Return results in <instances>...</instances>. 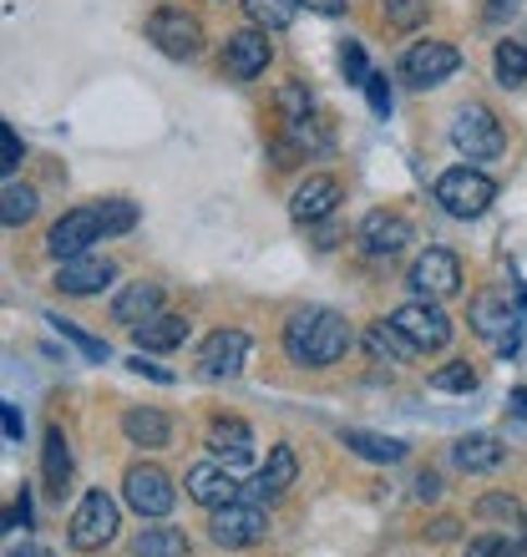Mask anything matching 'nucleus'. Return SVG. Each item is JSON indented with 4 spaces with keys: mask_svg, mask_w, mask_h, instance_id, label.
<instances>
[{
    "mask_svg": "<svg viewBox=\"0 0 527 557\" xmlns=\"http://www.w3.org/2000/svg\"><path fill=\"white\" fill-rule=\"evenodd\" d=\"M208 537L223 547V553H238V547H254L269 537V517H264L259 502H229V507H213L208 512Z\"/></svg>",
    "mask_w": 527,
    "mask_h": 557,
    "instance_id": "obj_5",
    "label": "nucleus"
},
{
    "mask_svg": "<svg viewBox=\"0 0 527 557\" xmlns=\"http://www.w3.org/2000/svg\"><path fill=\"white\" fill-rule=\"evenodd\" d=\"M360 91L370 97V112H376V117H385V112H391V82H385V72H370V82Z\"/></svg>",
    "mask_w": 527,
    "mask_h": 557,
    "instance_id": "obj_41",
    "label": "nucleus"
},
{
    "mask_svg": "<svg viewBox=\"0 0 527 557\" xmlns=\"http://www.w3.org/2000/svg\"><path fill=\"white\" fill-rule=\"evenodd\" d=\"M122 502H127L137 517H168L173 512V502H177V492H173V476L162 467H147V461H137V467H127V476H122Z\"/></svg>",
    "mask_w": 527,
    "mask_h": 557,
    "instance_id": "obj_10",
    "label": "nucleus"
},
{
    "mask_svg": "<svg viewBox=\"0 0 527 557\" xmlns=\"http://www.w3.org/2000/svg\"><path fill=\"white\" fill-rule=\"evenodd\" d=\"M208 451L219 456L223 467H244L254 456V431L244 421H234V416H223V421L208 425Z\"/></svg>",
    "mask_w": 527,
    "mask_h": 557,
    "instance_id": "obj_21",
    "label": "nucleus"
},
{
    "mask_svg": "<svg viewBox=\"0 0 527 557\" xmlns=\"http://www.w3.org/2000/svg\"><path fill=\"white\" fill-rule=\"evenodd\" d=\"M406 284L416 289V299H431V305H441V299L462 294V259H456L452 249H426L421 259L410 264Z\"/></svg>",
    "mask_w": 527,
    "mask_h": 557,
    "instance_id": "obj_12",
    "label": "nucleus"
},
{
    "mask_svg": "<svg viewBox=\"0 0 527 557\" xmlns=\"http://www.w3.org/2000/svg\"><path fill=\"white\" fill-rule=\"evenodd\" d=\"M137 557H188V537L177 528H143L137 543H132Z\"/></svg>",
    "mask_w": 527,
    "mask_h": 557,
    "instance_id": "obj_29",
    "label": "nucleus"
},
{
    "mask_svg": "<svg viewBox=\"0 0 527 557\" xmlns=\"http://www.w3.org/2000/svg\"><path fill=\"white\" fill-rule=\"evenodd\" d=\"M299 5L305 0H244V15H249V26L259 30H290L294 26V15H299Z\"/></svg>",
    "mask_w": 527,
    "mask_h": 557,
    "instance_id": "obj_27",
    "label": "nucleus"
},
{
    "mask_svg": "<svg viewBox=\"0 0 527 557\" xmlns=\"http://www.w3.org/2000/svg\"><path fill=\"white\" fill-rule=\"evenodd\" d=\"M492 72H498V87H523L527 82V46L523 41H498V51H492Z\"/></svg>",
    "mask_w": 527,
    "mask_h": 557,
    "instance_id": "obj_30",
    "label": "nucleus"
},
{
    "mask_svg": "<svg viewBox=\"0 0 527 557\" xmlns=\"http://www.w3.org/2000/svg\"><path fill=\"white\" fill-rule=\"evenodd\" d=\"M46 324H51V330H57L61 339H72L76 350L87 355V360H97V366H102V360H112V350H107V339H91L87 330H76L72 320H61V314H46Z\"/></svg>",
    "mask_w": 527,
    "mask_h": 557,
    "instance_id": "obj_33",
    "label": "nucleus"
},
{
    "mask_svg": "<svg viewBox=\"0 0 527 557\" xmlns=\"http://www.w3.org/2000/svg\"><path fill=\"white\" fill-rule=\"evenodd\" d=\"M452 143H456V152H462L467 162H492V158H502L507 133H502V122H498L492 107L467 102L462 112H456V122H452Z\"/></svg>",
    "mask_w": 527,
    "mask_h": 557,
    "instance_id": "obj_3",
    "label": "nucleus"
},
{
    "mask_svg": "<svg viewBox=\"0 0 527 557\" xmlns=\"http://www.w3.org/2000/svg\"><path fill=\"white\" fill-rule=\"evenodd\" d=\"M502 441L498 436H487V431H477V436H462L452 446V461L462 471H492V467H502Z\"/></svg>",
    "mask_w": 527,
    "mask_h": 557,
    "instance_id": "obj_26",
    "label": "nucleus"
},
{
    "mask_svg": "<svg viewBox=\"0 0 527 557\" xmlns=\"http://www.w3.org/2000/svg\"><path fill=\"white\" fill-rule=\"evenodd\" d=\"M122 436L143 451H162V446H173V416H162L158 406H132L122 416Z\"/></svg>",
    "mask_w": 527,
    "mask_h": 557,
    "instance_id": "obj_20",
    "label": "nucleus"
},
{
    "mask_svg": "<svg viewBox=\"0 0 527 557\" xmlns=\"http://www.w3.org/2000/svg\"><path fill=\"white\" fill-rule=\"evenodd\" d=\"M102 238H107L102 208H72V213H61V219L51 223L46 249H51V259H57V264H66V259L91 253V244H102Z\"/></svg>",
    "mask_w": 527,
    "mask_h": 557,
    "instance_id": "obj_9",
    "label": "nucleus"
},
{
    "mask_svg": "<svg viewBox=\"0 0 527 557\" xmlns=\"http://www.w3.org/2000/svg\"><path fill=\"white\" fill-rule=\"evenodd\" d=\"M360 249L370 253V259H395V253L406 249V244H416V228H410L401 213H385V208H376V213H366L360 219Z\"/></svg>",
    "mask_w": 527,
    "mask_h": 557,
    "instance_id": "obj_15",
    "label": "nucleus"
},
{
    "mask_svg": "<svg viewBox=\"0 0 527 557\" xmlns=\"http://www.w3.org/2000/svg\"><path fill=\"white\" fill-rule=\"evenodd\" d=\"M513 411H527V391H513Z\"/></svg>",
    "mask_w": 527,
    "mask_h": 557,
    "instance_id": "obj_49",
    "label": "nucleus"
},
{
    "mask_svg": "<svg viewBox=\"0 0 527 557\" xmlns=\"http://www.w3.org/2000/svg\"><path fill=\"white\" fill-rule=\"evenodd\" d=\"M340 441L351 446L360 461H376V467H395V461H406V441L395 436H381V431H360V425H345Z\"/></svg>",
    "mask_w": 527,
    "mask_h": 557,
    "instance_id": "obj_24",
    "label": "nucleus"
},
{
    "mask_svg": "<svg viewBox=\"0 0 527 557\" xmlns=\"http://www.w3.org/2000/svg\"><path fill=\"white\" fill-rule=\"evenodd\" d=\"M426 15V0H385V21H391V26H416V21H421Z\"/></svg>",
    "mask_w": 527,
    "mask_h": 557,
    "instance_id": "obj_40",
    "label": "nucleus"
},
{
    "mask_svg": "<svg viewBox=\"0 0 527 557\" xmlns=\"http://www.w3.org/2000/svg\"><path fill=\"white\" fill-rule=\"evenodd\" d=\"M366 350L376 355V360H391V366H401V360H410V355H416V345H410V339L401 335L391 320H381V324H370V330H366Z\"/></svg>",
    "mask_w": 527,
    "mask_h": 557,
    "instance_id": "obj_28",
    "label": "nucleus"
},
{
    "mask_svg": "<svg viewBox=\"0 0 527 557\" xmlns=\"http://www.w3.org/2000/svg\"><path fill=\"white\" fill-rule=\"evenodd\" d=\"M340 72H345V82H351V87H366V82H370V61H366V51H360V41L340 46Z\"/></svg>",
    "mask_w": 527,
    "mask_h": 557,
    "instance_id": "obj_36",
    "label": "nucleus"
},
{
    "mask_svg": "<svg viewBox=\"0 0 527 557\" xmlns=\"http://www.w3.org/2000/svg\"><path fill=\"white\" fill-rule=\"evenodd\" d=\"M467 557H527V547L513 543V537H502V532H482V537L467 543Z\"/></svg>",
    "mask_w": 527,
    "mask_h": 557,
    "instance_id": "obj_34",
    "label": "nucleus"
},
{
    "mask_svg": "<svg viewBox=\"0 0 527 557\" xmlns=\"http://www.w3.org/2000/svg\"><path fill=\"white\" fill-rule=\"evenodd\" d=\"M431 391H441V396H471L477 391V370L467 366V360H452V366H441L431 370Z\"/></svg>",
    "mask_w": 527,
    "mask_h": 557,
    "instance_id": "obj_32",
    "label": "nucleus"
},
{
    "mask_svg": "<svg viewBox=\"0 0 527 557\" xmlns=\"http://www.w3.org/2000/svg\"><path fill=\"white\" fill-rule=\"evenodd\" d=\"M21 152H26V147H21V137H15V127H11V122H5V127H0V173H5V183H11V177H15V168H21Z\"/></svg>",
    "mask_w": 527,
    "mask_h": 557,
    "instance_id": "obj_39",
    "label": "nucleus"
},
{
    "mask_svg": "<svg viewBox=\"0 0 527 557\" xmlns=\"http://www.w3.org/2000/svg\"><path fill=\"white\" fill-rule=\"evenodd\" d=\"M269 61H274V46H269V30H259V26L234 30V36L223 41V72L234 76V82H254V76H264Z\"/></svg>",
    "mask_w": 527,
    "mask_h": 557,
    "instance_id": "obj_14",
    "label": "nucleus"
},
{
    "mask_svg": "<svg viewBox=\"0 0 527 557\" xmlns=\"http://www.w3.org/2000/svg\"><path fill=\"white\" fill-rule=\"evenodd\" d=\"M456 66H462V51H456L452 41H416L406 57H401V82L416 91H431V87H441Z\"/></svg>",
    "mask_w": 527,
    "mask_h": 557,
    "instance_id": "obj_11",
    "label": "nucleus"
},
{
    "mask_svg": "<svg viewBox=\"0 0 527 557\" xmlns=\"http://www.w3.org/2000/svg\"><path fill=\"white\" fill-rule=\"evenodd\" d=\"M112 537H118V502L107 497V492H87V497L76 502L72 522H66V543L76 553H102Z\"/></svg>",
    "mask_w": 527,
    "mask_h": 557,
    "instance_id": "obj_7",
    "label": "nucleus"
},
{
    "mask_svg": "<svg viewBox=\"0 0 527 557\" xmlns=\"http://www.w3.org/2000/svg\"><path fill=\"white\" fill-rule=\"evenodd\" d=\"M391 324H395V330H401V335H406L421 355L446 350V345H452V335H456L452 314H446L441 305H431V299H410V305H401V309L391 314Z\"/></svg>",
    "mask_w": 527,
    "mask_h": 557,
    "instance_id": "obj_8",
    "label": "nucleus"
},
{
    "mask_svg": "<svg viewBox=\"0 0 527 557\" xmlns=\"http://www.w3.org/2000/svg\"><path fill=\"white\" fill-rule=\"evenodd\" d=\"M523 547H527V522H523Z\"/></svg>",
    "mask_w": 527,
    "mask_h": 557,
    "instance_id": "obj_50",
    "label": "nucleus"
},
{
    "mask_svg": "<svg viewBox=\"0 0 527 557\" xmlns=\"http://www.w3.org/2000/svg\"><path fill=\"white\" fill-rule=\"evenodd\" d=\"M0 421H5V441L21 446V411H15V406H0Z\"/></svg>",
    "mask_w": 527,
    "mask_h": 557,
    "instance_id": "obj_43",
    "label": "nucleus"
},
{
    "mask_svg": "<svg viewBox=\"0 0 527 557\" xmlns=\"http://www.w3.org/2000/svg\"><path fill=\"white\" fill-rule=\"evenodd\" d=\"M437 492H441V482L431 476V471H426V476H416V502H431Z\"/></svg>",
    "mask_w": 527,
    "mask_h": 557,
    "instance_id": "obj_45",
    "label": "nucleus"
},
{
    "mask_svg": "<svg viewBox=\"0 0 527 557\" xmlns=\"http://www.w3.org/2000/svg\"><path fill=\"white\" fill-rule=\"evenodd\" d=\"M97 208H102V228H107V238L127 234L132 223H137V203H127V198H107V203H97Z\"/></svg>",
    "mask_w": 527,
    "mask_h": 557,
    "instance_id": "obj_35",
    "label": "nucleus"
},
{
    "mask_svg": "<svg viewBox=\"0 0 527 557\" xmlns=\"http://www.w3.org/2000/svg\"><path fill=\"white\" fill-rule=\"evenodd\" d=\"M127 370H137V375H147V381H158V385H173V370H162V366H152V360H143V350L127 360Z\"/></svg>",
    "mask_w": 527,
    "mask_h": 557,
    "instance_id": "obj_42",
    "label": "nucleus"
},
{
    "mask_svg": "<svg viewBox=\"0 0 527 557\" xmlns=\"http://www.w3.org/2000/svg\"><path fill=\"white\" fill-rule=\"evenodd\" d=\"M183 492H188L198 507H208V512L244 497V486L229 476V467H223V461H198V467H188V476H183Z\"/></svg>",
    "mask_w": 527,
    "mask_h": 557,
    "instance_id": "obj_16",
    "label": "nucleus"
},
{
    "mask_svg": "<svg viewBox=\"0 0 527 557\" xmlns=\"http://www.w3.org/2000/svg\"><path fill=\"white\" fill-rule=\"evenodd\" d=\"M294 476H299V456H294V446H274L269 451V461H264V471L254 476L249 486H244V502H274V497H284L294 486Z\"/></svg>",
    "mask_w": 527,
    "mask_h": 557,
    "instance_id": "obj_18",
    "label": "nucleus"
},
{
    "mask_svg": "<svg viewBox=\"0 0 527 557\" xmlns=\"http://www.w3.org/2000/svg\"><path fill=\"white\" fill-rule=\"evenodd\" d=\"M523 305H513L507 299V289H487L471 299V330L482 339H492L502 355H513L517 350V335H523Z\"/></svg>",
    "mask_w": 527,
    "mask_h": 557,
    "instance_id": "obj_4",
    "label": "nucleus"
},
{
    "mask_svg": "<svg viewBox=\"0 0 527 557\" xmlns=\"http://www.w3.org/2000/svg\"><path fill=\"white\" fill-rule=\"evenodd\" d=\"M437 203L452 213V219H482L487 208L498 203V183L482 173V168H446L437 177Z\"/></svg>",
    "mask_w": 527,
    "mask_h": 557,
    "instance_id": "obj_2",
    "label": "nucleus"
},
{
    "mask_svg": "<svg viewBox=\"0 0 527 557\" xmlns=\"http://www.w3.org/2000/svg\"><path fill=\"white\" fill-rule=\"evenodd\" d=\"M112 278H118V269L107 264V259H97V253H82V259H66V264H57V289L72 294V299L102 294Z\"/></svg>",
    "mask_w": 527,
    "mask_h": 557,
    "instance_id": "obj_19",
    "label": "nucleus"
},
{
    "mask_svg": "<svg viewBox=\"0 0 527 557\" xmlns=\"http://www.w3.org/2000/svg\"><path fill=\"white\" fill-rule=\"evenodd\" d=\"M0 219H5V228H21V223L36 219V193L26 188V183H5V193H0Z\"/></svg>",
    "mask_w": 527,
    "mask_h": 557,
    "instance_id": "obj_31",
    "label": "nucleus"
},
{
    "mask_svg": "<svg viewBox=\"0 0 527 557\" xmlns=\"http://www.w3.org/2000/svg\"><path fill=\"white\" fill-rule=\"evenodd\" d=\"M305 5L315 15H340V11H345V0H305Z\"/></svg>",
    "mask_w": 527,
    "mask_h": 557,
    "instance_id": "obj_46",
    "label": "nucleus"
},
{
    "mask_svg": "<svg viewBox=\"0 0 527 557\" xmlns=\"http://www.w3.org/2000/svg\"><path fill=\"white\" fill-rule=\"evenodd\" d=\"M152 314H162V284H127V289L112 299V320L127 324V330H137V324H147Z\"/></svg>",
    "mask_w": 527,
    "mask_h": 557,
    "instance_id": "obj_22",
    "label": "nucleus"
},
{
    "mask_svg": "<svg viewBox=\"0 0 527 557\" xmlns=\"http://www.w3.org/2000/svg\"><path fill=\"white\" fill-rule=\"evenodd\" d=\"M5 557H51V553H46V547H36V543H21V547H11Z\"/></svg>",
    "mask_w": 527,
    "mask_h": 557,
    "instance_id": "obj_48",
    "label": "nucleus"
},
{
    "mask_svg": "<svg viewBox=\"0 0 527 557\" xmlns=\"http://www.w3.org/2000/svg\"><path fill=\"white\" fill-rule=\"evenodd\" d=\"M345 203V188H340L330 173H315V177H305L299 188L290 193V213H294V223H324L335 208Z\"/></svg>",
    "mask_w": 527,
    "mask_h": 557,
    "instance_id": "obj_17",
    "label": "nucleus"
},
{
    "mask_svg": "<svg viewBox=\"0 0 527 557\" xmlns=\"http://www.w3.org/2000/svg\"><path fill=\"white\" fill-rule=\"evenodd\" d=\"M517 11V0H487V15L492 21H502V15H513Z\"/></svg>",
    "mask_w": 527,
    "mask_h": 557,
    "instance_id": "obj_47",
    "label": "nucleus"
},
{
    "mask_svg": "<svg viewBox=\"0 0 527 557\" xmlns=\"http://www.w3.org/2000/svg\"><path fill=\"white\" fill-rule=\"evenodd\" d=\"M188 335H193V324L183 320V314H152L147 324H137V330H132L137 350H177Z\"/></svg>",
    "mask_w": 527,
    "mask_h": 557,
    "instance_id": "obj_25",
    "label": "nucleus"
},
{
    "mask_svg": "<svg viewBox=\"0 0 527 557\" xmlns=\"http://www.w3.org/2000/svg\"><path fill=\"white\" fill-rule=\"evenodd\" d=\"M5 522H11V528H26V522H30V502H26V492H21V497L11 502V512H5Z\"/></svg>",
    "mask_w": 527,
    "mask_h": 557,
    "instance_id": "obj_44",
    "label": "nucleus"
},
{
    "mask_svg": "<svg viewBox=\"0 0 527 557\" xmlns=\"http://www.w3.org/2000/svg\"><path fill=\"white\" fill-rule=\"evenodd\" d=\"M309 107H315V97L305 91V82H290V87H279V112H284V122L309 117Z\"/></svg>",
    "mask_w": 527,
    "mask_h": 557,
    "instance_id": "obj_37",
    "label": "nucleus"
},
{
    "mask_svg": "<svg viewBox=\"0 0 527 557\" xmlns=\"http://www.w3.org/2000/svg\"><path fill=\"white\" fill-rule=\"evenodd\" d=\"M477 517H482V522H513V517H523V507H517V497H507V492H492V497L477 502Z\"/></svg>",
    "mask_w": 527,
    "mask_h": 557,
    "instance_id": "obj_38",
    "label": "nucleus"
},
{
    "mask_svg": "<svg viewBox=\"0 0 527 557\" xmlns=\"http://www.w3.org/2000/svg\"><path fill=\"white\" fill-rule=\"evenodd\" d=\"M41 476H46V492H51L57 502L72 492V451H66V436H61V425H46Z\"/></svg>",
    "mask_w": 527,
    "mask_h": 557,
    "instance_id": "obj_23",
    "label": "nucleus"
},
{
    "mask_svg": "<svg viewBox=\"0 0 527 557\" xmlns=\"http://www.w3.org/2000/svg\"><path fill=\"white\" fill-rule=\"evenodd\" d=\"M147 41L158 46L162 57L193 61L204 51V26H198V15H188L183 5H158V11L147 15Z\"/></svg>",
    "mask_w": 527,
    "mask_h": 557,
    "instance_id": "obj_6",
    "label": "nucleus"
},
{
    "mask_svg": "<svg viewBox=\"0 0 527 557\" xmlns=\"http://www.w3.org/2000/svg\"><path fill=\"white\" fill-rule=\"evenodd\" d=\"M355 345V330L351 320L340 314V309H324V305H305L294 309L290 324H284V355H290L294 366L305 370H324L345 360Z\"/></svg>",
    "mask_w": 527,
    "mask_h": 557,
    "instance_id": "obj_1",
    "label": "nucleus"
},
{
    "mask_svg": "<svg viewBox=\"0 0 527 557\" xmlns=\"http://www.w3.org/2000/svg\"><path fill=\"white\" fill-rule=\"evenodd\" d=\"M249 350H254V339L244 330H213L204 339V350H198V370H204L208 381H234L238 370L249 366Z\"/></svg>",
    "mask_w": 527,
    "mask_h": 557,
    "instance_id": "obj_13",
    "label": "nucleus"
}]
</instances>
